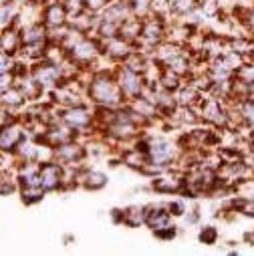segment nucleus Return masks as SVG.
Instances as JSON below:
<instances>
[{"instance_id": "f257e3e1", "label": "nucleus", "mask_w": 254, "mask_h": 256, "mask_svg": "<svg viewBox=\"0 0 254 256\" xmlns=\"http://www.w3.org/2000/svg\"><path fill=\"white\" fill-rule=\"evenodd\" d=\"M93 97L97 101H101V103H117L119 101L117 89L111 83H107V81H97L93 85Z\"/></svg>"}, {"instance_id": "f03ea898", "label": "nucleus", "mask_w": 254, "mask_h": 256, "mask_svg": "<svg viewBox=\"0 0 254 256\" xmlns=\"http://www.w3.org/2000/svg\"><path fill=\"white\" fill-rule=\"evenodd\" d=\"M58 182H60V170H58V166L46 164V166L40 168V186L42 188L52 190V188L58 186Z\"/></svg>"}, {"instance_id": "7ed1b4c3", "label": "nucleus", "mask_w": 254, "mask_h": 256, "mask_svg": "<svg viewBox=\"0 0 254 256\" xmlns=\"http://www.w3.org/2000/svg\"><path fill=\"white\" fill-rule=\"evenodd\" d=\"M121 87H123L127 93H138V91H140V79H138L136 71L125 69V71L121 73Z\"/></svg>"}, {"instance_id": "20e7f679", "label": "nucleus", "mask_w": 254, "mask_h": 256, "mask_svg": "<svg viewBox=\"0 0 254 256\" xmlns=\"http://www.w3.org/2000/svg\"><path fill=\"white\" fill-rule=\"evenodd\" d=\"M20 140H22V132L18 130V127H6L4 134H2V148L12 150Z\"/></svg>"}, {"instance_id": "39448f33", "label": "nucleus", "mask_w": 254, "mask_h": 256, "mask_svg": "<svg viewBox=\"0 0 254 256\" xmlns=\"http://www.w3.org/2000/svg\"><path fill=\"white\" fill-rule=\"evenodd\" d=\"M34 75H36V81H38L40 85H50V83L56 81L58 69H54V67H42V69H38Z\"/></svg>"}, {"instance_id": "423d86ee", "label": "nucleus", "mask_w": 254, "mask_h": 256, "mask_svg": "<svg viewBox=\"0 0 254 256\" xmlns=\"http://www.w3.org/2000/svg\"><path fill=\"white\" fill-rule=\"evenodd\" d=\"M46 20H48V24H62L65 22V8L60 4H52L46 10Z\"/></svg>"}, {"instance_id": "0eeeda50", "label": "nucleus", "mask_w": 254, "mask_h": 256, "mask_svg": "<svg viewBox=\"0 0 254 256\" xmlns=\"http://www.w3.org/2000/svg\"><path fill=\"white\" fill-rule=\"evenodd\" d=\"M67 121L71 123V125H87V121H89V115L83 111V109H73V111H69V115H67Z\"/></svg>"}, {"instance_id": "6e6552de", "label": "nucleus", "mask_w": 254, "mask_h": 256, "mask_svg": "<svg viewBox=\"0 0 254 256\" xmlns=\"http://www.w3.org/2000/svg\"><path fill=\"white\" fill-rule=\"evenodd\" d=\"M154 188H158L160 192H172V190H178V188H180V180H174V178H162V180L154 182Z\"/></svg>"}, {"instance_id": "1a4fd4ad", "label": "nucleus", "mask_w": 254, "mask_h": 256, "mask_svg": "<svg viewBox=\"0 0 254 256\" xmlns=\"http://www.w3.org/2000/svg\"><path fill=\"white\" fill-rule=\"evenodd\" d=\"M166 222H168V212H152L150 216H148V224L150 226H154V228H166Z\"/></svg>"}, {"instance_id": "9d476101", "label": "nucleus", "mask_w": 254, "mask_h": 256, "mask_svg": "<svg viewBox=\"0 0 254 256\" xmlns=\"http://www.w3.org/2000/svg\"><path fill=\"white\" fill-rule=\"evenodd\" d=\"M73 54H75L77 58H91V56H93V44L87 42V40H83V42H79V44L73 48Z\"/></svg>"}, {"instance_id": "9b49d317", "label": "nucleus", "mask_w": 254, "mask_h": 256, "mask_svg": "<svg viewBox=\"0 0 254 256\" xmlns=\"http://www.w3.org/2000/svg\"><path fill=\"white\" fill-rule=\"evenodd\" d=\"M44 38V30L40 26H32L28 30H24V42L32 44V42H40Z\"/></svg>"}, {"instance_id": "f8f14e48", "label": "nucleus", "mask_w": 254, "mask_h": 256, "mask_svg": "<svg viewBox=\"0 0 254 256\" xmlns=\"http://www.w3.org/2000/svg\"><path fill=\"white\" fill-rule=\"evenodd\" d=\"M79 156H81V148H77V146H60V150H58V158H62V160H75Z\"/></svg>"}, {"instance_id": "ddd939ff", "label": "nucleus", "mask_w": 254, "mask_h": 256, "mask_svg": "<svg viewBox=\"0 0 254 256\" xmlns=\"http://www.w3.org/2000/svg\"><path fill=\"white\" fill-rule=\"evenodd\" d=\"M105 184H107V178H105L103 174H97V172H93V174H89V176H87V188H91V190L103 188Z\"/></svg>"}, {"instance_id": "4468645a", "label": "nucleus", "mask_w": 254, "mask_h": 256, "mask_svg": "<svg viewBox=\"0 0 254 256\" xmlns=\"http://www.w3.org/2000/svg\"><path fill=\"white\" fill-rule=\"evenodd\" d=\"M123 220H125L127 224H132V226H138V224L142 222V208H130V210L125 212Z\"/></svg>"}, {"instance_id": "2eb2a0df", "label": "nucleus", "mask_w": 254, "mask_h": 256, "mask_svg": "<svg viewBox=\"0 0 254 256\" xmlns=\"http://www.w3.org/2000/svg\"><path fill=\"white\" fill-rule=\"evenodd\" d=\"M192 8H194V0H176L174 2V10H178V12H186Z\"/></svg>"}, {"instance_id": "dca6fc26", "label": "nucleus", "mask_w": 254, "mask_h": 256, "mask_svg": "<svg viewBox=\"0 0 254 256\" xmlns=\"http://www.w3.org/2000/svg\"><path fill=\"white\" fill-rule=\"evenodd\" d=\"M216 230L214 228H206V230H202V234H200V240L202 242H206V244H214V240H216Z\"/></svg>"}, {"instance_id": "f3484780", "label": "nucleus", "mask_w": 254, "mask_h": 256, "mask_svg": "<svg viewBox=\"0 0 254 256\" xmlns=\"http://www.w3.org/2000/svg\"><path fill=\"white\" fill-rule=\"evenodd\" d=\"M194 97H196V93H194L192 89H190V91H184V93H182V103H192Z\"/></svg>"}, {"instance_id": "a211bd4d", "label": "nucleus", "mask_w": 254, "mask_h": 256, "mask_svg": "<svg viewBox=\"0 0 254 256\" xmlns=\"http://www.w3.org/2000/svg\"><path fill=\"white\" fill-rule=\"evenodd\" d=\"M105 2H107V0H87V6L93 8V10H97V8H101Z\"/></svg>"}, {"instance_id": "6ab92c4d", "label": "nucleus", "mask_w": 254, "mask_h": 256, "mask_svg": "<svg viewBox=\"0 0 254 256\" xmlns=\"http://www.w3.org/2000/svg\"><path fill=\"white\" fill-rule=\"evenodd\" d=\"M170 210H174V214H178V216H180L184 208H182V204H172V206H170Z\"/></svg>"}, {"instance_id": "aec40b11", "label": "nucleus", "mask_w": 254, "mask_h": 256, "mask_svg": "<svg viewBox=\"0 0 254 256\" xmlns=\"http://www.w3.org/2000/svg\"><path fill=\"white\" fill-rule=\"evenodd\" d=\"M252 24H254V12H252Z\"/></svg>"}]
</instances>
